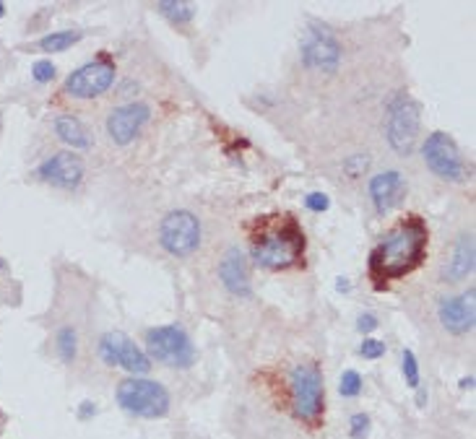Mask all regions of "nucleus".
Wrapping results in <instances>:
<instances>
[{"label":"nucleus","mask_w":476,"mask_h":439,"mask_svg":"<svg viewBox=\"0 0 476 439\" xmlns=\"http://www.w3.org/2000/svg\"><path fill=\"white\" fill-rule=\"evenodd\" d=\"M57 354H60V359H63L65 364H71L76 359V351H78V336H76L74 328H60L57 330Z\"/></svg>","instance_id":"21"},{"label":"nucleus","mask_w":476,"mask_h":439,"mask_svg":"<svg viewBox=\"0 0 476 439\" xmlns=\"http://www.w3.org/2000/svg\"><path fill=\"white\" fill-rule=\"evenodd\" d=\"M403 377H406V384L409 387H419V382H421V377H419V364H416V357H414V351H403Z\"/></svg>","instance_id":"23"},{"label":"nucleus","mask_w":476,"mask_h":439,"mask_svg":"<svg viewBox=\"0 0 476 439\" xmlns=\"http://www.w3.org/2000/svg\"><path fill=\"white\" fill-rule=\"evenodd\" d=\"M375 328H377V317H375V315H370V312L359 315V320H357V330H359V333H372Z\"/></svg>","instance_id":"28"},{"label":"nucleus","mask_w":476,"mask_h":439,"mask_svg":"<svg viewBox=\"0 0 476 439\" xmlns=\"http://www.w3.org/2000/svg\"><path fill=\"white\" fill-rule=\"evenodd\" d=\"M76 42H81V34L78 31H55V34H45V37L39 39V47L45 50V52H65L68 47H74Z\"/></svg>","instance_id":"20"},{"label":"nucleus","mask_w":476,"mask_h":439,"mask_svg":"<svg viewBox=\"0 0 476 439\" xmlns=\"http://www.w3.org/2000/svg\"><path fill=\"white\" fill-rule=\"evenodd\" d=\"M148 357L162 361L167 366H177V369H188L195 361V348L188 333L177 325H164V328H151L146 333Z\"/></svg>","instance_id":"5"},{"label":"nucleus","mask_w":476,"mask_h":439,"mask_svg":"<svg viewBox=\"0 0 476 439\" xmlns=\"http://www.w3.org/2000/svg\"><path fill=\"white\" fill-rule=\"evenodd\" d=\"M403 195H406V182L401 172H383L370 180V198L380 213H388L396 206H401Z\"/></svg>","instance_id":"15"},{"label":"nucleus","mask_w":476,"mask_h":439,"mask_svg":"<svg viewBox=\"0 0 476 439\" xmlns=\"http://www.w3.org/2000/svg\"><path fill=\"white\" fill-rule=\"evenodd\" d=\"M349 426H351V437L365 439L367 431H370V416H367V413H354L351 421H349Z\"/></svg>","instance_id":"25"},{"label":"nucleus","mask_w":476,"mask_h":439,"mask_svg":"<svg viewBox=\"0 0 476 439\" xmlns=\"http://www.w3.org/2000/svg\"><path fill=\"white\" fill-rule=\"evenodd\" d=\"M424 161L430 166L432 172L442 177V180H450V182H461L463 174H466V166H463V159H461V151H458L456 141L448 136V133H432L427 141H424Z\"/></svg>","instance_id":"7"},{"label":"nucleus","mask_w":476,"mask_h":439,"mask_svg":"<svg viewBox=\"0 0 476 439\" xmlns=\"http://www.w3.org/2000/svg\"><path fill=\"white\" fill-rule=\"evenodd\" d=\"M97 411V405H94V403H81V411H78V416H81V419H89V416H92V413Z\"/></svg>","instance_id":"29"},{"label":"nucleus","mask_w":476,"mask_h":439,"mask_svg":"<svg viewBox=\"0 0 476 439\" xmlns=\"http://www.w3.org/2000/svg\"><path fill=\"white\" fill-rule=\"evenodd\" d=\"M156 8H159V13L164 19L174 21V24H188L195 16V8H192L190 3H183V0H162Z\"/></svg>","instance_id":"19"},{"label":"nucleus","mask_w":476,"mask_h":439,"mask_svg":"<svg viewBox=\"0 0 476 439\" xmlns=\"http://www.w3.org/2000/svg\"><path fill=\"white\" fill-rule=\"evenodd\" d=\"M474 271V237L471 234H461L453 250V260H450L442 275L445 281H461Z\"/></svg>","instance_id":"17"},{"label":"nucleus","mask_w":476,"mask_h":439,"mask_svg":"<svg viewBox=\"0 0 476 439\" xmlns=\"http://www.w3.org/2000/svg\"><path fill=\"white\" fill-rule=\"evenodd\" d=\"M219 278L227 286V292L237 296H250V271L245 263V255L237 247L227 250V255L219 263Z\"/></svg>","instance_id":"16"},{"label":"nucleus","mask_w":476,"mask_h":439,"mask_svg":"<svg viewBox=\"0 0 476 439\" xmlns=\"http://www.w3.org/2000/svg\"><path fill=\"white\" fill-rule=\"evenodd\" d=\"M112 81H115V65L107 57H99V60L81 65L78 71L68 75L65 92L76 96V99H94V96L107 92Z\"/></svg>","instance_id":"10"},{"label":"nucleus","mask_w":476,"mask_h":439,"mask_svg":"<svg viewBox=\"0 0 476 439\" xmlns=\"http://www.w3.org/2000/svg\"><path fill=\"white\" fill-rule=\"evenodd\" d=\"M55 133L57 138L68 143L74 148H89L92 146V138H89V130L83 128V122L74 115H60L55 120Z\"/></svg>","instance_id":"18"},{"label":"nucleus","mask_w":476,"mask_h":439,"mask_svg":"<svg viewBox=\"0 0 476 439\" xmlns=\"http://www.w3.org/2000/svg\"><path fill=\"white\" fill-rule=\"evenodd\" d=\"M159 245L177 257H188L201 245V221L190 210H172L159 224Z\"/></svg>","instance_id":"6"},{"label":"nucleus","mask_w":476,"mask_h":439,"mask_svg":"<svg viewBox=\"0 0 476 439\" xmlns=\"http://www.w3.org/2000/svg\"><path fill=\"white\" fill-rule=\"evenodd\" d=\"M359 354H362L365 359H380L385 354V343L372 340V338H365V343H362V348H359Z\"/></svg>","instance_id":"26"},{"label":"nucleus","mask_w":476,"mask_h":439,"mask_svg":"<svg viewBox=\"0 0 476 439\" xmlns=\"http://www.w3.org/2000/svg\"><path fill=\"white\" fill-rule=\"evenodd\" d=\"M99 354L110 366H122L130 375H146L148 369H151V359L120 330H112V333L102 336Z\"/></svg>","instance_id":"9"},{"label":"nucleus","mask_w":476,"mask_h":439,"mask_svg":"<svg viewBox=\"0 0 476 439\" xmlns=\"http://www.w3.org/2000/svg\"><path fill=\"white\" fill-rule=\"evenodd\" d=\"M461 387H463V390H471V387H474V377H463V380H461Z\"/></svg>","instance_id":"30"},{"label":"nucleus","mask_w":476,"mask_h":439,"mask_svg":"<svg viewBox=\"0 0 476 439\" xmlns=\"http://www.w3.org/2000/svg\"><path fill=\"white\" fill-rule=\"evenodd\" d=\"M326 403V387L323 375L315 364H300L292 372V408L297 419L307 424H318L323 416Z\"/></svg>","instance_id":"4"},{"label":"nucleus","mask_w":476,"mask_h":439,"mask_svg":"<svg viewBox=\"0 0 476 439\" xmlns=\"http://www.w3.org/2000/svg\"><path fill=\"white\" fill-rule=\"evenodd\" d=\"M57 73V68L52 60H37V63L31 65V75H34V81L37 83H47V81H52Z\"/></svg>","instance_id":"24"},{"label":"nucleus","mask_w":476,"mask_h":439,"mask_svg":"<svg viewBox=\"0 0 476 439\" xmlns=\"http://www.w3.org/2000/svg\"><path fill=\"white\" fill-rule=\"evenodd\" d=\"M304 206L310 210H315V213H323V210H328L330 201L328 195H323V192H310V195L304 198Z\"/></svg>","instance_id":"27"},{"label":"nucleus","mask_w":476,"mask_h":439,"mask_svg":"<svg viewBox=\"0 0 476 439\" xmlns=\"http://www.w3.org/2000/svg\"><path fill=\"white\" fill-rule=\"evenodd\" d=\"M430 231L421 219H406L388 231L370 255V273L377 284L412 273L427 255Z\"/></svg>","instance_id":"1"},{"label":"nucleus","mask_w":476,"mask_h":439,"mask_svg":"<svg viewBox=\"0 0 476 439\" xmlns=\"http://www.w3.org/2000/svg\"><path fill=\"white\" fill-rule=\"evenodd\" d=\"M302 60L307 68H318L323 73H333L341 60L339 39L330 34V29L312 24L302 37Z\"/></svg>","instance_id":"11"},{"label":"nucleus","mask_w":476,"mask_h":439,"mask_svg":"<svg viewBox=\"0 0 476 439\" xmlns=\"http://www.w3.org/2000/svg\"><path fill=\"white\" fill-rule=\"evenodd\" d=\"M304 252V234L297 226V221H276L266 224L260 234L253 237V260L260 268L281 271L294 266Z\"/></svg>","instance_id":"2"},{"label":"nucleus","mask_w":476,"mask_h":439,"mask_svg":"<svg viewBox=\"0 0 476 439\" xmlns=\"http://www.w3.org/2000/svg\"><path fill=\"white\" fill-rule=\"evenodd\" d=\"M148 117H151V110L144 101H133V104L118 107L107 117V133L118 146H128L130 141L141 133V128L148 122Z\"/></svg>","instance_id":"12"},{"label":"nucleus","mask_w":476,"mask_h":439,"mask_svg":"<svg viewBox=\"0 0 476 439\" xmlns=\"http://www.w3.org/2000/svg\"><path fill=\"white\" fill-rule=\"evenodd\" d=\"M6 16V3H0V19Z\"/></svg>","instance_id":"31"},{"label":"nucleus","mask_w":476,"mask_h":439,"mask_svg":"<svg viewBox=\"0 0 476 439\" xmlns=\"http://www.w3.org/2000/svg\"><path fill=\"white\" fill-rule=\"evenodd\" d=\"M118 405L130 416L141 419H164L169 413V393L164 384L144 380V377H128L118 384Z\"/></svg>","instance_id":"3"},{"label":"nucleus","mask_w":476,"mask_h":439,"mask_svg":"<svg viewBox=\"0 0 476 439\" xmlns=\"http://www.w3.org/2000/svg\"><path fill=\"white\" fill-rule=\"evenodd\" d=\"M339 393L344 395V398H357V395L362 393V375L354 372V369H346V372L341 375Z\"/></svg>","instance_id":"22"},{"label":"nucleus","mask_w":476,"mask_h":439,"mask_svg":"<svg viewBox=\"0 0 476 439\" xmlns=\"http://www.w3.org/2000/svg\"><path fill=\"white\" fill-rule=\"evenodd\" d=\"M419 104L409 96H401L391 107V120H388V143L398 154H412L416 136H419Z\"/></svg>","instance_id":"8"},{"label":"nucleus","mask_w":476,"mask_h":439,"mask_svg":"<svg viewBox=\"0 0 476 439\" xmlns=\"http://www.w3.org/2000/svg\"><path fill=\"white\" fill-rule=\"evenodd\" d=\"M474 299H476L474 289H468V292L461 294V296L442 299L438 307L440 325L448 330V333H456V336H463L468 330H474V320H476Z\"/></svg>","instance_id":"14"},{"label":"nucleus","mask_w":476,"mask_h":439,"mask_svg":"<svg viewBox=\"0 0 476 439\" xmlns=\"http://www.w3.org/2000/svg\"><path fill=\"white\" fill-rule=\"evenodd\" d=\"M37 177L50 185H55V187L74 190L76 185L81 182L83 164L78 156L68 154V151H60V154H52L50 159H45V161L37 166Z\"/></svg>","instance_id":"13"}]
</instances>
